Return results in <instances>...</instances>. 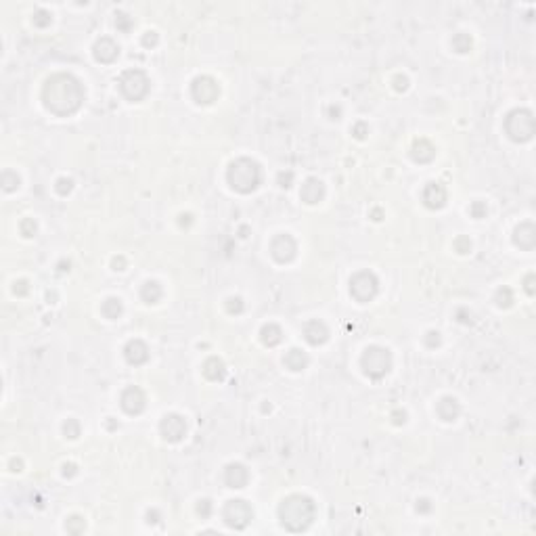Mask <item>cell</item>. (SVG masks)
Returning a JSON list of instances; mask_svg holds the SVG:
<instances>
[{"label":"cell","instance_id":"18","mask_svg":"<svg viewBox=\"0 0 536 536\" xmlns=\"http://www.w3.org/2000/svg\"><path fill=\"white\" fill-rule=\"evenodd\" d=\"M304 337L310 346H321L329 340V329L323 321H308L304 325Z\"/></svg>","mask_w":536,"mask_h":536},{"label":"cell","instance_id":"19","mask_svg":"<svg viewBox=\"0 0 536 536\" xmlns=\"http://www.w3.org/2000/svg\"><path fill=\"white\" fill-rule=\"evenodd\" d=\"M300 197H302V201H306L310 206L319 203L325 197V185L319 181V178H308L300 189Z\"/></svg>","mask_w":536,"mask_h":536},{"label":"cell","instance_id":"6","mask_svg":"<svg viewBox=\"0 0 536 536\" xmlns=\"http://www.w3.org/2000/svg\"><path fill=\"white\" fill-rule=\"evenodd\" d=\"M117 84H120L122 94L132 103L143 101V98L149 94V90H151V82H149V78H147V73L143 69H126L120 75V82H117Z\"/></svg>","mask_w":536,"mask_h":536},{"label":"cell","instance_id":"23","mask_svg":"<svg viewBox=\"0 0 536 536\" xmlns=\"http://www.w3.org/2000/svg\"><path fill=\"white\" fill-rule=\"evenodd\" d=\"M283 365L289 369V371H304L308 367V356L300 350V348H291L285 356H283Z\"/></svg>","mask_w":536,"mask_h":536},{"label":"cell","instance_id":"4","mask_svg":"<svg viewBox=\"0 0 536 536\" xmlns=\"http://www.w3.org/2000/svg\"><path fill=\"white\" fill-rule=\"evenodd\" d=\"M505 132L515 143H528L536 132L534 115L528 109H513L505 117Z\"/></svg>","mask_w":536,"mask_h":536},{"label":"cell","instance_id":"54","mask_svg":"<svg viewBox=\"0 0 536 536\" xmlns=\"http://www.w3.org/2000/svg\"><path fill=\"white\" fill-rule=\"evenodd\" d=\"M191 222H193V216H191V214H183V216H181V226H189Z\"/></svg>","mask_w":536,"mask_h":536},{"label":"cell","instance_id":"30","mask_svg":"<svg viewBox=\"0 0 536 536\" xmlns=\"http://www.w3.org/2000/svg\"><path fill=\"white\" fill-rule=\"evenodd\" d=\"M17 187H19V176H17V172L5 170V172H3V189H5L7 193H11V191H15Z\"/></svg>","mask_w":536,"mask_h":536},{"label":"cell","instance_id":"15","mask_svg":"<svg viewBox=\"0 0 536 536\" xmlns=\"http://www.w3.org/2000/svg\"><path fill=\"white\" fill-rule=\"evenodd\" d=\"M124 356H126V361L130 365H134V367L145 365L149 361V348L141 340H130L126 344V348H124Z\"/></svg>","mask_w":536,"mask_h":536},{"label":"cell","instance_id":"44","mask_svg":"<svg viewBox=\"0 0 536 536\" xmlns=\"http://www.w3.org/2000/svg\"><path fill=\"white\" fill-rule=\"evenodd\" d=\"M13 291H15L17 295H25V293L30 291V283H28V281H23V279H21V281H17V283H15V287H13Z\"/></svg>","mask_w":536,"mask_h":536},{"label":"cell","instance_id":"14","mask_svg":"<svg viewBox=\"0 0 536 536\" xmlns=\"http://www.w3.org/2000/svg\"><path fill=\"white\" fill-rule=\"evenodd\" d=\"M513 241L520 249L524 251H532L536 245V226L532 222H522L518 228H515Z\"/></svg>","mask_w":536,"mask_h":536},{"label":"cell","instance_id":"41","mask_svg":"<svg viewBox=\"0 0 536 536\" xmlns=\"http://www.w3.org/2000/svg\"><path fill=\"white\" fill-rule=\"evenodd\" d=\"M352 134H354L356 138H359V141H363V138L369 134V126H367L365 122H359V124H356V126L352 128Z\"/></svg>","mask_w":536,"mask_h":536},{"label":"cell","instance_id":"47","mask_svg":"<svg viewBox=\"0 0 536 536\" xmlns=\"http://www.w3.org/2000/svg\"><path fill=\"white\" fill-rule=\"evenodd\" d=\"M390 417H392V421H394L396 425H402V423L406 421V413H404V411H400V409H398V411H394Z\"/></svg>","mask_w":536,"mask_h":536},{"label":"cell","instance_id":"29","mask_svg":"<svg viewBox=\"0 0 536 536\" xmlns=\"http://www.w3.org/2000/svg\"><path fill=\"white\" fill-rule=\"evenodd\" d=\"M494 302L499 308H509L513 304V291L509 287H501L499 291L494 293Z\"/></svg>","mask_w":536,"mask_h":536},{"label":"cell","instance_id":"49","mask_svg":"<svg viewBox=\"0 0 536 536\" xmlns=\"http://www.w3.org/2000/svg\"><path fill=\"white\" fill-rule=\"evenodd\" d=\"M111 264H113V270H124L126 268V258L124 256H115Z\"/></svg>","mask_w":536,"mask_h":536},{"label":"cell","instance_id":"46","mask_svg":"<svg viewBox=\"0 0 536 536\" xmlns=\"http://www.w3.org/2000/svg\"><path fill=\"white\" fill-rule=\"evenodd\" d=\"M157 40H160V38H157V34L155 32H147L145 36H143V44L149 48V46H155L157 44Z\"/></svg>","mask_w":536,"mask_h":536},{"label":"cell","instance_id":"8","mask_svg":"<svg viewBox=\"0 0 536 536\" xmlns=\"http://www.w3.org/2000/svg\"><path fill=\"white\" fill-rule=\"evenodd\" d=\"M253 518V509L243 499H233L224 507V522L233 530H243Z\"/></svg>","mask_w":536,"mask_h":536},{"label":"cell","instance_id":"56","mask_svg":"<svg viewBox=\"0 0 536 536\" xmlns=\"http://www.w3.org/2000/svg\"><path fill=\"white\" fill-rule=\"evenodd\" d=\"M373 220H381V212H379V210L373 212Z\"/></svg>","mask_w":536,"mask_h":536},{"label":"cell","instance_id":"39","mask_svg":"<svg viewBox=\"0 0 536 536\" xmlns=\"http://www.w3.org/2000/svg\"><path fill=\"white\" fill-rule=\"evenodd\" d=\"M392 84H394V90L404 92V90L409 88V78H406V75H396L394 80H392Z\"/></svg>","mask_w":536,"mask_h":536},{"label":"cell","instance_id":"38","mask_svg":"<svg viewBox=\"0 0 536 536\" xmlns=\"http://www.w3.org/2000/svg\"><path fill=\"white\" fill-rule=\"evenodd\" d=\"M21 235L23 237H34L36 235V222L32 220V218H25V220L21 222Z\"/></svg>","mask_w":536,"mask_h":536},{"label":"cell","instance_id":"28","mask_svg":"<svg viewBox=\"0 0 536 536\" xmlns=\"http://www.w3.org/2000/svg\"><path fill=\"white\" fill-rule=\"evenodd\" d=\"M84 528H86V522H84V518H80V515H71V518L65 522V530H67L71 536L82 534Z\"/></svg>","mask_w":536,"mask_h":536},{"label":"cell","instance_id":"21","mask_svg":"<svg viewBox=\"0 0 536 536\" xmlns=\"http://www.w3.org/2000/svg\"><path fill=\"white\" fill-rule=\"evenodd\" d=\"M201 371L206 375V379H210V381H222L226 377V367L218 356H210V359L203 363Z\"/></svg>","mask_w":536,"mask_h":536},{"label":"cell","instance_id":"5","mask_svg":"<svg viewBox=\"0 0 536 536\" xmlns=\"http://www.w3.org/2000/svg\"><path fill=\"white\" fill-rule=\"evenodd\" d=\"M361 367H363L365 375L371 377V379H381V377H386L392 369V354H390V350H386L381 346H369L363 352Z\"/></svg>","mask_w":536,"mask_h":536},{"label":"cell","instance_id":"9","mask_svg":"<svg viewBox=\"0 0 536 536\" xmlns=\"http://www.w3.org/2000/svg\"><path fill=\"white\" fill-rule=\"evenodd\" d=\"M191 94L195 98V103L210 105V103L218 101V96H220V86H218V82L214 78L199 75V78H195L193 84H191Z\"/></svg>","mask_w":536,"mask_h":536},{"label":"cell","instance_id":"51","mask_svg":"<svg viewBox=\"0 0 536 536\" xmlns=\"http://www.w3.org/2000/svg\"><path fill=\"white\" fill-rule=\"evenodd\" d=\"M75 473H78V467L73 463H65L63 465V475H65V478H73Z\"/></svg>","mask_w":536,"mask_h":536},{"label":"cell","instance_id":"36","mask_svg":"<svg viewBox=\"0 0 536 536\" xmlns=\"http://www.w3.org/2000/svg\"><path fill=\"white\" fill-rule=\"evenodd\" d=\"M486 212H488V208H486L484 201H473V203L469 206V214H471L473 218H484Z\"/></svg>","mask_w":536,"mask_h":536},{"label":"cell","instance_id":"27","mask_svg":"<svg viewBox=\"0 0 536 536\" xmlns=\"http://www.w3.org/2000/svg\"><path fill=\"white\" fill-rule=\"evenodd\" d=\"M452 48H454L456 53H461V55L469 53V50H471V36H469V34H463V32L454 34V36H452Z\"/></svg>","mask_w":536,"mask_h":536},{"label":"cell","instance_id":"42","mask_svg":"<svg viewBox=\"0 0 536 536\" xmlns=\"http://www.w3.org/2000/svg\"><path fill=\"white\" fill-rule=\"evenodd\" d=\"M425 344H427V348L440 346V333H438V331H429V333L425 335Z\"/></svg>","mask_w":536,"mask_h":536},{"label":"cell","instance_id":"16","mask_svg":"<svg viewBox=\"0 0 536 536\" xmlns=\"http://www.w3.org/2000/svg\"><path fill=\"white\" fill-rule=\"evenodd\" d=\"M120 57V46H117L111 38H101L96 44H94V59L101 63H113L115 59Z\"/></svg>","mask_w":536,"mask_h":536},{"label":"cell","instance_id":"11","mask_svg":"<svg viewBox=\"0 0 536 536\" xmlns=\"http://www.w3.org/2000/svg\"><path fill=\"white\" fill-rule=\"evenodd\" d=\"M160 431L164 436V440L168 442H181L185 438V433H187V421L183 419L181 415H176V413H170L166 415L162 423H160Z\"/></svg>","mask_w":536,"mask_h":536},{"label":"cell","instance_id":"10","mask_svg":"<svg viewBox=\"0 0 536 536\" xmlns=\"http://www.w3.org/2000/svg\"><path fill=\"white\" fill-rule=\"evenodd\" d=\"M270 253H272V258L276 262L287 264V262L293 260L295 253H297V243H295L293 237L287 235V233L276 235L272 239V243H270Z\"/></svg>","mask_w":536,"mask_h":536},{"label":"cell","instance_id":"48","mask_svg":"<svg viewBox=\"0 0 536 536\" xmlns=\"http://www.w3.org/2000/svg\"><path fill=\"white\" fill-rule=\"evenodd\" d=\"M417 511H419V513H429L431 511V501L429 499H419V501H417Z\"/></svg>","mask_w":536,"mask_h":536},{"label":"cell","instance_id":"3","mask_svg":"<svg viewBox=\"0 0 536 536\" xmlns=\"http://www.w3.org/2000/svg\"><path fill=\"white\" fill-rule=\"evenodd\" d=\"M226 178H228V185L237 191V193H251L258 189L262 181V170L258 166V162L249 160V157H239V160H235L231 166H228V172H226Z\"/></svg>","mask_w":536,"mask_h":536},{"label":"cell","instance_id":"20","mask_svg":"<svg viewBox=\"0 0 536 536\" xmlns=\"http://www.w3.org/2000/svg\"><path fill=\"white\" fill-rule=\"evenodd\" d=\"M436 413H438V417L442 421H454L456 417L461 415V404L456 398H452V396H444V398L436 404Z\"/></svg>","mask_w":536,"mask_h":536},{"label":"cell","instance_id":"26","mask_svg":"<svg viewBox=\"0 0 536 536\" xmlns=\"http://www.w3.org/2000/svg\"><path fill=\"white\" fill-rule=\"evenodd\" d=\"M122 310H124V308H122V302L117 300V297H107V300L103 302V306H101L103 316H105V319H109V321L120 319Z\"/></svg>","mask_w":536,"mask_h":536},{"label":"cell","instance_id":"43","mask_svg":"<svg viewBox=\"0 0 536 536\" xmlns=\"http://www.w3.org/2000/svg\"><path fill=\"white\" fill-rule=\"evenodd\" d=\"M291 181H293V172H281L279 174V185L283 189H289L291 187Z\"/></svg>","mask_w":536,"mask_h":536},{"label":"cell","instance_id":"17","mask_svg":"<svg viewBox=\"0 0 536 536\" xmlns=\"http://www.w3.org/2000/svg\"><path fill=\"white\" fill-rule=\"evenodd\" d=\"M224 482L228 488H243L249 482V471L241 463H231L224 469Z\"/></svg>","mask_w":536,"mask_h":536},{"label":"cell","instance_id":"12","mask_svg":"<svg viewBox=\"0 0 536 536\" xmlns=\"http://www.w3.org/2000/svg\"><path fill=\"white\" fill-rule=\"evenodd\" d=\"M120 404H122V409L128 415H141L145 411V406H147V396L138 386H130V388H126L122 392Z\"/></svg>","mask_w":536,"mask_h":536},{"label":"cell","instance_id":"24","mask_svg":"<svg viewBox=\"0 0 536 536\" xmlns=\"http://www.w3.org/2000/svg\"><path fill=\"white\" fill-rule=\"evenodd\" d=\"M260 340H262L264 346L274 348V346H279V344H281V340H283V331H281L279 325L268 323V325H264L262 331H260Z\"/></svg>","mask_w":536,"mask_h":536},{"label":"cell","instance_id":"52","mask_svg":"<svg viewBox=\"0 0 536 536\" xmlns=\"http://www.w3.org/2000/svg\"><path fill=\"white\" fill-rule=\"evenodd\" d=\"M147 522H149V524H157V522H160V513H157V511H149V513H147Z\"/></svg>","mask_w":536,"mask_h":536},{"label":"cell","instance_id":"7","mask_svg":"<svg viewBox=\"0 0 536 536\" xmlns=\"http://www.w3.org/2000/svg\"><path fill=\"white\" fill-rule=\"evenodd\" d=\"M377 289H379V281L371 270H361L350 279V293L361 304L371 302L377 295Z\"/></svg>","mask_w":536,"mask_h":536},{"label":"cell","instance_id":"33","mask_svg":"<svg viewBox=\"0 0 536 536\" xmlns=\"http://www.w3.org/2000/svg\"><path fill=\"white\" fill-rule=\"evenodd\" d=\"M63 431H65V436L67 438H78V436H80V423H78L75 419H67L65 421V425H63Z\"/></svg>","mask_w":536,"mask_h":536},{"label":"cell","instance_id":"1","mask_svg":"<svg viewBox=\"0 0 536 536\" xmlns=\"http://www.w3.org/2000/svg\"><path fill=\"white\" fill-rule=\"evenodd\" d=\"M42 101L53 115L67 117L82 107L84 88L80 80L71 73H55L48 78L42 88Z\"/></svg>","mask_w":536,"mask_h":536},{"label":"cell","instance_id":"22","mask_svg":"<svg viewBox=\"0 0 536 536\" xmlns=\"http://www.w3.org/2000/svg\"><path fill=\"white\" fill-rule=\"evenodd\" d=\"M411 155H413V160H415V162H419V164H427V162H431V160H433V155H436V147H433V145L427 141V138H419V141H415Z\"/></svg>","mask_w":536,"mask_h":536},{"label":"cell","instance_id":"13","mask_svg":"<svg viewBox=\"0 0 536 536\" xmlns=\"http://www.w3.org/2000/svg\"><path fill=\"white\" fill-rule=\"evenodd\" d=\"M446 199H448V193H446V187L440 185V183H429L425 189H423V203L429 208V210H440L446 206Z\"/></svg>","mask_w":536,"mask_h":536},{"label":"cell","instance_id":"2","mask_svg":"<svg viewBox=\"0 0 536 536\" xmlns=\"http://www.w3.org/2000/svg\"><path fill=\"white\" fill-rule=\"evenodd\" d=\"M316 505L306 494H291L279 505V520L289 532H304L314 522Z\"/></svg>","mask_w":536,"mask_h":536},{"label":"cell","instance_id":"53","mask_svg":"<svg viewBox=\"0 0 536 536\" xmlns=\"http://www.w3.org/2000/svg\"><path fill=\"white\" fill-rule=\"evenodd\" d=\"M340 113H342V109L340 107H329V115H331V120H340Z\"/></svg>","mask_w":536,"mask_h":536},{"label":"cell","instance_id":"35","mask_svg":"<svg viewBox=\"0 0 536 536\" xmlns=\"http://www.w3.org/2000/svg\"><path fill=\"white\" fill-rule=\"evenodd\" d=\"M115 25H117V30L128 32V30L132 28V19H130L126 13H117V15H115Z\"/></svg>","mask_w":536,"mask_h":536},{"label":"cell","instance_id":"45","mask_svg":"<svg viewBox=\"0 0 536 536\" xmlns=\"http://www.w3.org/2000/svg\"><path fill=\"white\" fill-rule=\"evenodd\" d=\"M456 316H459V321H461V323H465V325L473 323V314H471V312H467L465 308H459V310H456Z\"/></svg>","mask_w":536,"mask_h":536},{"label":"cell","instance_id":"55","mask_svg":"<svg viewBox=\"0 0 536 536\" xmlns=\"http://www.w3.org/2000/svg\"><path fill=\"white\" fill-rule=\"evenodd\" d=\"M13 471H21V461H13Z\"/></svg>","mask_w":536,"mask_h":536},{"label":"cell","instance_id":"31","mask_svg":"<svg viewBox=\"0 0 536 536\" xmlns=\"http://www.w3.org/2000/svg\"><path fill=\"white\" fill-rule=\"evenodd\" d=\"M32 21H34V25H36V28H46V25H50L53 17H50V13H48V11H44V9H38V11L34 13V17H32Z\"/></svg>","mask_w":536,"mask_h":536},{"label":"cell","instance_id":"25","mask_svg":"<svg viewBox=\"0 0 536 536\" xmlns=\"http://www.w3.org/2000/svg\"><path fill=\"white\" fill-rule=\"evenodd\" d=\"M162 295H164V289L162 285L157 283V281H147L141 289V297H143V302L147 304H157L162 300Z\"/></svg>","mask_w":536,"mask_h":536},{"label":"cell","instance_id":"34","mask_svg":"<svg viewBox=\"0 0 536 536\" xmlns=\"http://www.w3.org/2000/svg\"><path fill=\"white\" fill-rule=\"evenodd\" d=\"M454 251H459V253H469V251H471V241H469V237H456V239H454Z\"/></svg>","mask_w":536,"mask_h":536},{"label":"cell","instance_id":"37","mask_svg":"<svg viewBox=\"0 0 536 536\" xmlns=\"http://www.w3.org/2000/svg\"><path fill=\"white\" fill-rule=\"evenodd\" d=\"M226 310H228V314H241L243 312L241 297H231V300L226 302Z\"/></svg>","mask_w":536,"mask_h":536},{"label":"cell","instance_id":"32","mask_svg":"<svg viewBox=\"0 0 536 536\" xmlns=\"http://www.w3.org/2000/svg\"><path fill=\"white\" fill-rule=\"evenodd\" d=\"M71 189H73V181H71V178H59L57 185H55V191H57L59 195H63V197L69 195Z\"/></svg>","mask_w":536,"mask_h":536},{"label":"cell","instance_id":"50","mask_svg":"<svg viewBox=\"0 0 536 536\" xmlns=\"http://www.w3.org/2000/svg\"><path fill=\"white\" fill-rule=\"evenodd\" d=\"M524 287L528 291V295H534V274H528L524 279Z\"/></svg>","mask_w":536,"mask_h":536},{"label":"cell","instance_id":"40","mask_svg":"<svg viewBox=\"0 0 536 536\" xmlns=\"http://www.w3.org/2000/svg\"><path fill=\"white\" fill-rule=\"evenodd\" d=\"M197 513H199L203 520L210 518V513H212V501H208V499L199 501V505H197Z\"/></svg>","mask_w":536,"mask_h":536}]
</instances>
